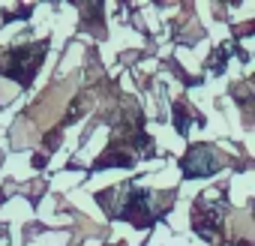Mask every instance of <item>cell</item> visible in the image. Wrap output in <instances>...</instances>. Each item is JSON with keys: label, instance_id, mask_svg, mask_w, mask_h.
I'll return each mask as SVG.
<instances>
[{"label": "cell", "instance_id": "cell-1", "mask_svg": "<svg viewBox=\"0 0 255 246\" xmlns=\"http://www.w3.org/2000/svg\"><path fill=\"white\" fill-rule=\"evenodd\" d=\"M69 90H72V81H63V84H54L51 90H45V96H39V102L30 108V114H27V120H30V126H48L51 120H57L60 117V111H63V102H66V96H69Z\"/></svg>", "mask_w": 255, "mask_h": 246}, {"label": "cell", "instance_id": "cell-2", "mask_svg": "<svg viewBox=\"0 0 255 246\" xmlns=\"http://www.w3.org/2000/svg\"><path fill=\"white\" fill-rule=\"evenodd\" d=\"M42 57H45V42L15 48V51H9V63L3 66V72H6L9 78H18L21 84H27V81L33 78V69L39 66Z\"/></svg>", "mask_w": 255, "mask_h": 246}, {"label": "cell", "instance_id": "cell-3", "mask_svg": "<svg viewBox=\"0 0 255 246\" xmlns=\"http://www.w3.org/2000/svg\"><path fill=\"white\" fill-rule=\"evenodd\" d=\"M219 168V153L210 147H192L189 156L183 159V174L186 177H204Z\"/></svg>", "mask_w": 255, "mask_h": 246}, {"label": "cell", "instance_id": "cell-4", "mask_svg": "<svg viewBox=\"0 0 255 246\" xmlns=\"http://www.w3.org/2000/svg\"><path fill=\"white\" fill-rule=\"evenodd\" d=\"M174 117H177V129H180V132H186V126H189V120H186V117H189V108H186L183 102H177V105H174Z\"/></svg>", "mask_w": 255, "mask_h": 246}, {"label": "cell", "instance_id": "cell-5", "mask_svg": "<svg viewBox=\"0 0 255 246\" xmlns=\"http://www.w3.org/2000/svg\"><path fill=\"white\" fill-rule=\"evenodd\" d=\"M114 246H123V243H114Z\"/></svg>", "mask_w": 255, "mask_h": 246}]
</instances>
